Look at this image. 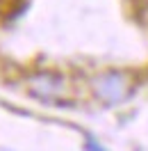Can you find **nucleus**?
Here are the masks:
<instances>
[{
	"label": "nucleus",
	"mask_w": 148,
	"mask_h": 151,
	"mask_svg": "<svg viewBox=\"0 0 148 151\" xmlns=\"http://www.w3.org/2000/svg\"><path fill=\"white\" fill-rule=\"evenodd\" d=\"M93 92L98 96V101H102L105 105H119L130 96L132 85H130L125 73L107 71V73H100L93 80Z\"/></svg>",
	"instance_id": "obj_1"
},
{
	"label": "nucleus",
	"mask_w": 148,
	"mask_h": 151,
	"mask_svg": "<svg viewBox=\"0 0 148 151\" xmlns=\"http://www.w3.org/2000/svg\"><path fill=\"white\" fill-rule=\"evenodd\" d=\"M32 92L39 94L41 99H53V96H57L62 92V80L50 73H43L32 80Z\"/></svg>",
	"instance_id": "obj_2"
}]
</instances>
